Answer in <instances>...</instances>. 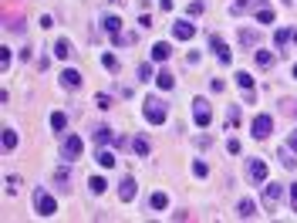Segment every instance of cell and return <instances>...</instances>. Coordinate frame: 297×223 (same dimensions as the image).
<instances>
[{
	"label": "cell",
	"instance_id": "6da1fadb",
	"mask_svg": "<svg viewBox=\"0 0 297 223\" xmlns=\"http://www.w3.org/2000/svg\"><path fill=\"white\" fill-rule=\"evenodd\" d=\"M142 115H146V122H152V125H165V119H169V105H165L159 95H148L146 102H142Z\"/></svg>",
	"mask_w": 297,
	"mask_h": 223
},
{
	"label": "cell",
	"instance_id": "7a4b0ae2",
	"mask_svg": "<svg viewBox=\"0 0 297 223\" xmlns=\"http://www.w3.org/2000/svg\"><path fill=\"white\" fill-rule=\"evenodd\" d=\"M34 210H37L41 217H54V213H58V200H54L48 189L37 186V189H34Z\"/></svg>",
	"mask_w": 297,
	"mask_h": 223
},
{
	"label": "cell",
	"instance_id": "3957f363",
	"mask_svg": "<svg viewBox=\"0 0 297 223\" xmlns=\"http://www.w3.org/2000/svg\"><path fill=\"white\" fill-rule=\"evenodd\" d=\"M193 119H196V125H199V129H206V125H210L213 112H210V102H206V98H193Z\"/></svg>",
	"mask_w": 297,
	"mask_h": 223
},
{
	"label": "cell",
	"instance_id": "277c9868",
	"mask_svg": "<svg viewBox=\"0 0 297 223\" xmlns=\"http://www.w3.org/2000/svg\"><path fill=\"white\" fill-rule=\"evenodd\" d=\"M81 149H84L81 136H68V139L61 142V159H65V162H71V159H78V155H81Z\"/></svg>",
	"mask_w": 297,
	"mask_h": 223
},
{
	"label": "cell",
	"instance_id": "5b68a950",
	"mask_svg": "<svg viewBox=\"0 0 297 223\" xmlns=\"http://www.w3.org/2000/svg\"><path fill=\"white\" fill-rule=\"evenodd\" d=\"M250 132H253V139H267V136L274 132V119H270V115H257L253 125H250Z\"/></svg>",
	"mask_w": 297,
	"mask_h": 223
},
{
	"label": "cell",
	"instance_id": "8992f818",
	"mask_svg": "<svg viewBox=\"0 0 297 223\" xmlns=\"http://www.w3.org/2000/svg\"><path fill=\"white\" fill-rule=\"evenodd\" d=\"M280 196H284V186H280V183H267V186H264V206H267L270 213H274V206L280 203Z\"/></svg>",
	"mask_w": 297,
	"mask_h": 223
},
{
	"label": "cell",
	"instance_id": "52a82bcc",
	"mask_svg": "<svg viewBox=\"0 0 297 223\" xmlns=\"http://www.w3.org/2000/svg\"><path fill=\"white\" fill-rule=\"evenodd\" d=\"M210 48H213V54L220 58V65H230V61H233V51H230V48L223 44V37H220V34H213V37H210Z\"/></svg>",
	"mask_w": 297,
	"mask_h": 223
},
{
	"label": "cell",
	"instance_id": "ba28073f",
	"mask_svg": "<svg viewBox=\"0 0 297 223\" xmlns=\"http://www.w3.org/2000/svg\"><path fill=\"white\" fill-rule=\"evenodd\" d=\"M193 34H196V24H189V20H176L172 24V37L176 41H193Z\"/></svg>",
	"mask_w": 297,
	"mask_h": 223
},
{
	"label": "cell",
	"instance_id": "9c48e42d",
	"mask_svg": "<svg viewBox=\"0 0 297 223\" xmlns=\"http://www.w3.org/2000/svg\"><path fill=\"white\" fill-rule=\"evenodd\" d=\"M135 193H139L135 179H132V176H125V179L118 183V196H122V203H132V200H135Z\"/></svg>",
	"mask_w": 297,
	"mask_h": 223
},
{
	"label": "cell",
	"instance_id": "30bf717a",
	"mask_svg": "<svg viewBox=\"0 0 297 223\" xmlns=\"http://www.w3.org/2000/svg\"><path fill=\"white\" fill-rule=\"evenodd\" d=\"M250 179L260 186V183H267V162L264 159H250Z\"/></svg>",
	"mask_w": 297,
	"mask_h": 223
},
{
	"label": "cell",
	"instance_id": "8fae6325",
	"mask_svg": "<svg viewBox=\"0 0 297 223\" xmlns=\"http://www.w3.org/2000/svg\"><path fill=\"white\" fill-rule=\"evenodd\" d=\"M58 78H61V85H65L68 91H78V88H81V74L74 71V68H65V71L58 74Z\"/></svg>",
	"mask_w": 297,
	"mask_h": 223
},
{
	"label": "cell",
	"instance_id": "7c38bea8",
	"mask_svg": "<svg viewBox=\"0 0 297 223\" xmlns=\"http://www.w3.org/2000/svg\"><path fill=\"white\" fill-rule=\"evenodd\" d=\"M236 217H240V220H250V217H257V203H253L250 196H247V200H240V203H236Z\"/></svg>",
	"mask_w": 297,
	"mask_h": 223
},
{
	"label": "cell",
	"instance_id": "4fadbf2b",
	"mask_svg": "<svg viewBox=\"0 0 297 223\" xmlns=\"http://www.w3.org/2000/svg\"><path fill=\"white\" fill-rule=\"evenodd\" d=\"M236 85L247 91V102H253V74L250 71H236Z\"/></svg>",
	"mask_w": 297,
	"mask_h": 223
},
{
	"label": "cell",
	"instance_id": "5bb4252c",
	"mask_svg": "<svg viewBox=\"0 0 297 223\" xmlns=\"http://www.w3.org/2000/svg\"><path fill=\"white\" fill-rule=\"evenodd\" d=\"M54 58H58V61H68V58H71V41H68V37H58V41H54Z\"/></svg>",
	"mask_w": 297,
	"mask_h": 223
},
{
	"label": "cell",
	"instance_id": "9a60e30c",
	"mask_svg": "<svg viewBox=\"0 0 297 223\" xmlns=\"http://www.w3.org/2000/svg\"><path fill=\"white\" fill-rule=\"evenodd\" d=\"M169 54H172V48L165 41H155L152 44V61H169Z\"/></svg>",
	"mask_w": 297,
	"mask_h": 223
},
{
	"label": "cell",
	"instance_id": "2e32d148",
	"mask_svg": "<svg viewBox=\"0 0 297 223\" xmlns=\"http://www.w3.org/2000/svg\"><path fill=\"white\" fill-rule=\"evenodd\" d=\"M0 146H3V152H14V149H17V132H14V129H3Z\"/></svg>",
	"mask_w": 297,
	"mask_h": 223
},
{
	"label": "cell",
	"instance_id": "e0dca14e",
	"mask_svg": "<svg viewBox=\"0 0 297 223\" xmlns=\"http://www.w3.org/2000/svg\"><path fill=\"white\" fill-rule=\"evenodd\" d=\"M257 20H260V24H274V20H277V17H274V7L260 3V7H257Z\"/></svg>",
	"mask_w": 297,
	"mask_h": 223
},
{
	"label": "cell",
	"instance_id": "ac0fdd59",
	"mask_svg": "<svg viewBox=\"0 0 297 223\" xmlns=\"http://www.w3.org/2000/svg\"><path fill=\"white\" fill-rule=\"evenodd\" d=\"M257 41H260L257 31H247V27L240 31V44H243V48H257Z\"/></svg>",
	"mask_w": 297,
	"mask_h": 223
},
{
	"label": "cell",
	"instance_id": "d6986e66",
	"mask_svg": "<svg viewBox=\"0 0 297 223\" xmlns=\"http://www.w3.org/2000/svg\"><path fill=\"white\" fill-rule=\"evenodd\" d=\"M51 129H54V132H65V129H68V115H65V112H51Z\"/></svg>",
	"mask_w": 297,
	"mask_h": 223
},
{
	"label": "cell",
	"instance_id": "ffe728a7",
	"mask_svg": "<svg viewBox=\"0 0 297 223\" xmlns=\"http://www.w3.org/2000/svg\"><path fill=\"white\" fill-rule=\"evenodd\" d=\"M118 159H115V152H108V149H98V166H105V169H112Z\"/></svg>",
	"mask_w": 297,
	"mask_h": 223
},
{
	"label": "cell",
	"instance_id": "44dd1931",
	"mask_svg": "<svg viewBox=\"0 0 297 223\" xmlns=\"http://www.w3.org/2000/svg\"><path fill=\"white\" fill-rule=\"evenodd\" d=\"M88 189H91V193H95V196H101V193H105V189H108V183H105V179H101V176H91V179H88Z\"/></svg>",
	"mask_w": 297,
	"mask_h": 223
},
{
	"label": "cell",
	"instance_id": "7402d4cb",
	"mask_svg": "<svg viewBox=\"0 0 297 223\" xmlns=\"http://www.w3.org/2000/svg\"><path fill=\"white\" fill-rule=\"evenodd\" d=\"M155 81H159V88H162V91H172V88H176V78H172L169 71H159Z\"/></svg>",
	"mask_w": 297,
	"mask_h": 223
},
{
	"label": "cell",
	"instance_id": "603a6c76",
	"mask_svg": "<svg viewBox=\"0 0 297 223\" xmlns=\"http://www.w3.org/2000/svg\"><path fill=\"white\" fill-rule=\"evenodd\" d=\"M277 155H280V162H284V169H294V166H297V159H294V149H291V146H287V149H280Z\"/></svg>",
	"mask_w": 297,
	"mask_h": 223
},
{
	"label": "cell",
	"instance_id": "cb8c5ba5",
	"mask_svg": "<svg viewBox=\"0 0 297 223\" xmlns=\"http://www.w3.org/2000/svg\"><path fill=\"white\" fill-rule=\"evenodd\" d=\"M105 31H108V34H112V41H115V37H118V31H122V20H118V17H105Z\"/></svg>",
	"mask_w": 297,
	"mask_h": 223
},
{
	"label": "cell",
	"instance_id": "d4e9b609",
	"mask_svg": "<svg viewBox=\"0 0 297 223\" xmlns=\"http://www.w3.org/2000/svg\"><path fill=\"white\" fill-rule=\"evenodd\" d=\"M274 61H277L274 51H257V65H260V68H274Z\"/></svg>",
	"mask_w": 297,
	"mask_h": 223
},
{
	"label": "cell",
	"instance_id": "484cf974",
	"mask_svg": "<svg viewBox=\"0 0 297 223\" xmlns=\"http://www.w3.org/2000/svg\"><path fill=\"white\" fill-rule=\"evenodd\" d=\"M148 203H152V210H169V196L165 193H152Z\"/></svg>",
	"mask_w": 297,
	"mask_h": 223
},
{
	"label": "cell",
	"instance_id": "4316f807",
	"mask_svg": "<svg viewBox=\"0 0 297 223\" xmlns=\"http://www.w3.org/2000/svg\"><path fill=\"white\" fill-rule=\"evenodd\" d=\"M287 41H291V27H277V34H274V44H277V48H284Z\"/></svg>",
	"mask_w": 297,
	"mask_h": 223
},
{
	"label": "cell",
	"instance_id": "83f0119b",
	"mask_svg": "<svg viewBox=\"0 0 297 223\" xmlns=\"http://www.w3.org/2000/svg\"><path fill=\"white\" fill-rule=\"evenodd\" d=\"M112 136H115V132H112V129H105V125H101V129H95V142H98V146L112 142Z\"/></svg>",
	"mask_w": 297,
	"mask_h": 223
},
{
	"label": "cell",
	"instance_id": "f1b7e54d",
	"mask_svg": "<svg viewBox=\"0 0 297 223\" xmlns=\"http://www.w3.org/2000/svg\"><path fill=\"white\" fill-rule=\"evenodd\" d=\"M101 65H105V71H118V68H122V65H118V58H115V54H101Z\"/></svg>",
	"mask_w": 297,
	"mask_h": 223
},
{
	"label": "cell",
	"instance_id": "f546056e",
	"mask_svg": "<svg viewBox=\"0 0 297 223\" xmlns=\"http://www.w3.org/2000/svg\"><path fill=\"white\" fill-rule=\"evenodd\" d=\"M129 146H132V152H135V155H148V142H146V139H139V136H135Z\"/></svg>",
	"mask_w": 297,
	"mask_h": 223
},
{
	"label": "cell",
	"instance_id": "4dcf8cb0",
	"mask_svg": "<svg viewBox=\"0 0 297 223\" xmlns=\"http://www.w3.org/2000/svg\"><path fill=\"white\" fill-rule=\"evenodd\" d=\"M193 172H196V176H199V179H203V176H206V172H210V166H206V162H203V159H193Z\"/></svg>",
	"mask_w": 297,
	"mask_h": 223
},
{
	"label": "cell",
	"instance_id": "1f68e13d",
	"mask_svg": "<svg viewBox=\"0 0 297 223\" xmlns=\"http://www.w3.org/2000/svg\"><path fill=\"white\" fill-rule=\"evenodd\" d=\"M186 10H189V17H199V14H203V0H189Z\"/></svg>",
	"mask_w": 297,
	"mask_h": 223
},
{
	"label": "cell",
	"instance_id": "d6a6232c",
	"mask_svg": "<svg viewBox=\"0 0 297 223\" xmlns=\"http://www.w3.org/2000/svg\"><path fill=\"white\" fill-rule=\"evenodd\" d=\"M0 68H3V71L10 68V48H0Z\"/></svg>",
	"mask_w": 297,
	"mask_h": 223
},
{
	"label": "cell",
	"instance_id": "836d02e7",
	"mask_svg": "<svg viewBox=\"0 0 297 223\" xmlns=\"http://www.w3.org/2000/svg\"><path fill=\"white\" fill-rule=\"evenodd\" d=\"M20 189V176H7V193H17Z\"/></svg>",
	"mask_w": 297,
	"mask_h": 223
},
{
	"label": "cell",
	"instance_id": "e575fe53",
	"mask_svg": "<svg viewBox=\"0 0 297 223\" xmlns=\"http://www.w3.org/2000/svg\"><path fill=\"white\" fill-rule=\"evenodd\" d=\"M95 105H98V108H112V98H108V95H95Z\"/></svg>",
	"mask_w": 297,
	"mask_h": 223
},
{
	"label": "cell",
	"instance_id": "d590c367",
	"mask_svg": "<svg viewBox=\"0 0 297 223\" xmlns=\"http://www.w3.org/2000/svg\"><path fill=\"white\" fill-rule=\"evenodd\" d=\"M152 78V65H139V81H148Z\"/></svg>",
	"mask_w": 297,
	"mask_h": 223
},
{
	"label": "cell",
	"instance_id": "8d00e7d4",
	"mask_svg": "<svg viewBox=\"0 0 297 223\" xmlns=\"http://www.w3.org/2000/svg\"><path fill=\"white\" fill-rule=\"evenodd\" d=\"M284 112H287V115H294V119H297V102H291V98H287V102H284Z\"/></svg>",
	"mask_w": 297,
	"mask_h": 223
},
{
	"label": "cell",
	"instance_id": "74e56055",
	"mask_svg": "<svg viewBox=\"0 0 297 223\" xmlns=\"http://www.w3.org/2000/svg\"><path fill=\"white\" fill-rule=\"evenodd\" d=\"M247 7H250V0H236V3H233V14H243Z\"/></svg>",
	"mask_w": 297,
	"mask_h": 223
},
{
	"label": "cell",
	"instance_id": "f35d334b",
	"mask_svg": "<svg viewBox=\"0 0 297 223\" xmlns=\"http://www.w3.org/2000/svg\"><path fill=\"white\" fill-rule=\"evenodd\" d=\"M226 152H233V155H236V152H240V139H230V142H226Z\"/></svg>",
	"mask_w": 297,
	"mask_h": 223
},
{
	"label": "cell",
	"instance_id": "ab89813d",
	"mask_svg": "<svg viewBox=\"0 0 297 223\" xmlns=\"http://www.w3.org/2000/svg\"><path fill=\"white\" fill-rule=\"evenodd\" d=\"M54 179H58L61 186H68V169H61V172H54Z\"/></svg>",
	"mask_w": 297,
	"mask_h": 223
},
{
	"label": "cell",
	"instance_id": "60d3db41",
	"mask_svg": "<svg viewBox=\"0 0 297 223\" xmlns=\"http://www.w3.org/2000/svg\"><path fill=\"white\" fill-rule=\"evenodd\" d=\"M291 206H294V213H297V186H291Z\"/></svg>",
	"mask_w": 297,
	"mask_h": 223
},
{
	"label": "cell",
	"instance_id": "b9f144b4",
	"mask_svg": "<svg viewBox=\"0 0 297 223\" xmlns=\"http://www.w3.org/2000/svg\"><path fill=\"white\" fill-rule=\"evenodd\" d=\"M287 146H291V149H294V152H297V129H294V132H291V139H287Z\"/></svg>",
	"mask_w": 297,
	"mask_h": 223
},
{
	"label": "cell",
	"instance_id": "7bdbcfd3",
	"mask_svg": "<svg viewBox=\"0 0 297 223\" xmlns=\"http://www.w3.org/2000/svg\"><path fill=\"white\" fill-rule=\"evenodd\" d=\"M291 41H294V44H297V31H291Z\"/></svg>",
	"mask_w": 297,
	"mask_h": 223
},
{
	"label": "cell",
	"instance_id": "ee69618b",
	"mask_svg": "<svg viewBox=\"0 0 297 223\" xmlns=\"http://www.w3.org/2000/svg\"><path fill=\"white\" fill-rule=\"evenodd\" d=\"M294 78H297V65H294Z\"/></svg>",
	"mask_w": 297,
	"mask_h": 223
}]
</instances>
